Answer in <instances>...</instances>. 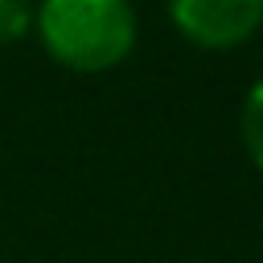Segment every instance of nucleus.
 <instances>
[{
	"label": "nucleus",
	"mask_w": 263,
	"mask_h": 263,
	"mask_svg": "<svg viewBox=\"0 0 263 263\" xmlns=\"http://www.w3.org/2000/svg\"><path fill=\"white\" fill-rule=\"evenodd\" d=\"M33 25L45 53L78 74L111 70L136 49L132 0H41Z\"/></svg>",
	"instance_id": "obj_1"
},
{
	"label": "nucleus",
	"mask_w": 263,
	"mask_h": 263,
	"mask_svg": "<svg viewBox=\"0 0 263 263\" xmlns=\"http://www.w3.org/2000/svg\"><path fill=\"white\" fill-rule=\"evenodd\" d=\"M164 8L197 49H234L263 29V0H164Z\"/></svg>",
	"instance_id": "obj_2"
},
{
	"label": "nucleus",
	"mask_w": 263,
	"mask_h": 263,
	"mask_svg": "<svg viewBox=\"0 0 263 263\" xmlns=\"http://www.w3.org/2000/svg\"><path fill=\"white\" fill-rule=\"evenodd\" d=\"M238 136H242V148H247L251 164L263 173V78H255V86H251L247 99H242V111H238Z\"/></svg>",
	"instance_id": "obj_3"
},
{
	"label": "nucleus",
	"mask_w": 263,
	"mask_h": 263,
	"mask_svg": "<svg viewBox=\"0 0 263 263\" xmlns=\"http://www.w3.org/2000/svg\"><path fill=\"white\" fill-rule=\"evenodd\" d=\"M33 29V4L29 0H0V45L21 41Z\"/></svg>",
	"instance_id": "obj_4"
}]
</instances>
